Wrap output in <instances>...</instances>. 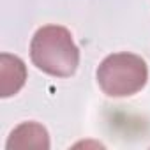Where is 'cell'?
<instances>
[{
  "instance_id": "7a4b0ae2",
  "label": "cell",
  "mask_w": 150,
  "mask_h": 150,
  "mask_svg": "<svg viewBox=\"0 0 150 150\" xmlns=\"http://www.w3.org/2000/svg\"><path fill=\"white\" fill-rule=\"evenodd\" d=\"M97 83L108 97H131L145 88L148 65L134 53L108 55L97 67Z\"/></svg>"
},
{
  "instance_id": "277c9868",
  "label": "cell",
  "mask_w": 150,
  "mask_h": 150,
  "mask_svg": "<svg viewBox=\"0 0 150 150\" xmlns=\"http://www.w3.org/2000/svg\"><path fill=\"white\" fill-rule=\"evenodd\" d=\"M7 150L14 148H50V134L44 125L37 122H23L13 129L6 143Z\"/></svg>"
},
{
  "instance_id": "6da1fadb",
  "label": "cell",
  "mask_w": 150,
  "mask_h": 150,
  "mask_svg": "<svg viewBox=\"0 0 150 150\" xmlns=\"http://www.w3.org/2000/svg\"><path fill=\"white\" fill-rule=\"evenodd\" d=\"M30 60L50 76L69 78L80 65V50L65 27L44 25L30 41Z\"/></svg>"
},
{
  "instance_id": "3957f363",
  "label": "cell",
  "mask_w": 150,
  "mask_h": 150,
  "mask_svg": "<svg viewBox=\"0 0 150 150\" xmlns=\"http://www.w3.org/2000/svg\"><path fill=\"white\" fill-rule=\"evenodd\" d=\"M27 81L25 62L11 53L0 55V97H11L18 94Z\"/></svg>"
}]
</instances>
